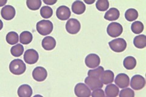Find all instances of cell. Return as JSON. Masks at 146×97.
Wrapping results in <instances>:
<instances>
[{
    "instance_id": "obj_1",
    "label": "cell",
    "mask_w": 146,
    "mask_h": 97,
    "mask_svg": "<svg viewBox=\"0 0 146 97\" xmlns=\"http://www.w3.org/2000/svg\"><path fill=\"white\" fill-rule=\"evenodd\" d=\"M26 69L25 63L20 59H13L9 64V70L13 75H22L25 72Z\"/></svg>"
},
{
    "instance_id": "obj_2",
    "label": "cell",
    "mask_w": 146,
    "mask_h": 97,
    "mask_svg": "<svg viewBox=\"0 0 146 97\" xmlns=\"http://www.w3.org/2000/svg\"><path fill=\"white\" fill-rule=\"evenodd\" d=\"M36 30L39 34L42 35H48L51 33L53 30V24L49 20H41L36 23Z\"/></svg>"
},
{
    "instance_id": "obj_3",
    "label": "cell",
    "mask_w": 146,
    "mask_h": 97,
    "mask_svg": "<svg viewBox=\"0 0 146 97\" xmlns=\"http://www.w3.org/2000/svg\"><path fill=\"white\" fill-rule=\"evenodd\" d=\"M108 44L113 51L117 53L124 52L127 48V43L125 40L121 38L110 41Z\"/></svg>"
},
{
    "instance_id": "obj_4",
    "label": "cell",
    "mask_w": 146,
    "mask_h": 97,
    "mask_svg": "<svg viewBox=\"0 0 146 97\" xmlns=\"http://www.w3.org/2000/svg\"><path fill=\"white\" fill-rule=\"evenodd\" d=\"M122 32L123 27L122 25L116 22H113L109 24L107 29V34L113 38H116L117 36H120Z\"/></svg>"
},
{
    "instance_id": "obj_5",
    "label": "cell",
    "mask_w": 146,
    "mask_h": 97,
    "mask_svg": "<svg viewBox=\"0 0 146 97\" xmlns=\"http://www.w3.org/2000/svg\"><path fill=\"white\" fill-rule=\"evenodd\" d=\"M81 25L79 21L75 18H71L66 23V30L71 35L77 34L80 31Z\"/></svg>"
},
{
    "instance_id": "obj_6",
    "label": "cell",
    "mask_w": 146,
    "mask_h": 97,
    "mask_svg": "<svg viewBox=\"0 0 146 97\" xmlns=\"http://www.w3.org/2000/svg\"><path fill=\"white\" fill-rule=\"evenodd\" d=\"M74 93L77 97H90L91 92L89 87L84 83H78L74 87Z\"/></svg>"
},
{
    "instance_id": "obj_7",
    "label": "cell",
    "mask_w": 146,
    "mask_h": 97,
    "mask_svg": "<svg viewBox=\"0 0 146 97\" xmlns=\"http://www.w3.org/2000/svg\"><path fill=\"white\" fill-rule=\"evenodd\" d=\"M145 85V78L140 75H135L131 78L130 86L133 89L139 90L143 89Z\"/></svg>"
},
{
    "instance_id": "obj_8",
    "label": "cell",
    "mask_w": 146,
    "mask_h": 97,
    "mask_svg": "<svg viewBox=\"0 0 146 97\" xmlns=\"http://www.w3.org/2000/svg\"><path fill=\"white\" fill-rule=\"evenodd\" d=\"M39 55L35 50L31 49L27 50L24 54V59L26 63L34 64L38 61Z\"/></svg>"
},
{
    "instance_id": "obj_9",
    "label": "cell",
    "mask_w": 146,
    "mask_h": 97,
    "mask_svg": "<svg viewBox=\"0 0 146 97\" xmlns=\"http://www.w3.org/2000/svg\"><path fill=\"white\" fill-rule=\"evenodd\" d=\"M85 63L88 68H96L100 63V58L96 54L90 53L86 57Z\"/></svg>"
},
{
    "instance_id": "obj_10",
    "label": "cell",
    "mask_w": 146,
    "mask_h": 97,
    "mask_svg": "<svg viewBox=\"0 0 146 97\" xmlns=\"http://www.w3.org/2000/svg\"><path fill=\"white\" fill-rule=\"evenodd\" d=\"M48 76L47 71L43 67H36L33 72V77L38 82H42L46 80Z\"/></svg>"
},
{
    "instance_id": "obj_11",
    "label": "cell",
    "mask_w": 146,
    "mask_h": 97,
    "mask_svg": "<svg viewBox=\"0 0 146 97\" xmlns=\"http://www.w3.org/2000/svg\"><path fill=\"white\" fill-rule=\"evenodd\" d=\"M115 82L119 88H127L129 86L130 78L125 73H119L116 76L115 80Z\"/></svg>"
},
{
    "instance_id": "obj_12",
    "label": "cell",
    "mask_w": 146,
    "mask_h": 97,
    "mask_svg": "<svg viewBox=\"0 0 146 97\" xmlns=\"http://www.w3.org/2000/svg\"><path fill=\"white\" fill-rule=\"evenodd\" d=\"M85 84L87 85L90 90H95L97 89H101L103 87V83L99 80V78H95L87 77L85 80Z\"/></svg>"
},
{
    "instance_id": "obj_13",
    "label": "cell",
    "mask_w": 146,
    "mask_h": 97,
    "mask_svg": "<svg viewBox=\"0 0 146 97\" xmlns=\"http://www.w3.org/2000/svg\"><path fill=\"white\" fill-rule=\"evenodd\" d=\"M56 15L58 20L62 21L67 20L71 16V11L69 7L65 6H61L57 8Z\"/></svg>"
},
{
    "instance_id": "obj_14",
    "label": "cell",
    "mask_w": 146,
    "mask_h": 97,
    "mask_svg": "<svg viewBox=\"0 0 146 97\" xmlns=\"http://www.w3.org/2000/svg\"><path fill=\"white\" fill-rule=\"evenodd\" d=\"M15 9L12 6L7 5L4 6L1 11L3 18L6 20H11L15 16Z\"/></svg>"
},
{
    "instance_id": "obj_15",
    "label": "cell",
    "mask_w": 146,
    "mask_h": 97,
    "mask_svg": "<svg viewBox=\"0 0 146 97\" xmlns=\"http://www.w3.org/2000/svg\"><path fill=\"white\" fill-rule=\"evenodd\" d=\"M17 93L19 97H31L33 91L29 85L23 84L18 87Z\"/></svg>"
},
{
    "instance_id": "obj_16",
    "label": "cell",
    "mask_w": 146,
    "mask_h": 97,
    "mask_svg": "<svg viewBox=\"0 0 146 97\" xmlns=\"http://www.w3.org/2000/svg\"><path fill=\"white\" fill-rule=\"evenodd\" d=\"M42 45L46 50H52L56 46V41L52 36H46L42 40Z\"/></svg>"
},
{
    "instance_id": "obj_17",
    "label": "cell",
    "mask_w": 146,
    "mask_h": 97,
    "mask_svg": "<svg viewBox=\"0 0 146 97\" xmlns=\"http://www.w3.org/2000/svg\"><path fill=\"white\" fill-rule=\"evenodd\" d=\"M72 11L76 15H82L86 10V6L83 1H76L72 4Z\"/></svg>"
},
{
    "instance_id": "obj_18",
    "label": "cell",
    "mask_w": 146,
    "mask_h": 97,
    "mask_svg": "<svg viewBox=\"0 0 146 97\" xmlns=\"http://www.w3.org/2000/svg\"><path fill=\"white\" fill-rule=\"evenodd\" d=\"M114 77L115 75L114 73L110 70H107L106 71H104L100 75V81H102L103 84H109L112 83L114 81Z\"/></svg>"
},
{
    "instance_id": "obj_19",
    "label": "cell",
    "mask_w": 146,
    "mask_h": 97,
    "mask_svg": "<svg viewBox=\"0 0 146 97\" xmlns=\"http://www.w3.org/2000/svg\"><path fill=\"white\" fill-rule=\"evenodd\" d=\"M120 16V12L116 8H111L106 13L104 18L108 21L117 20Z\"/></svg>"
},
{
    "instance_id": "obj_20",
    "label": "cell",
    "mask_w": 146,
    "mask_h": 97,
    "mask_svg": "<svg viewBox=\"0 0 146 97\" xmlns=\"http://www.w3.org/2000/svg\"><path fill=\"white\" fill-rule=\"evenodd\" d=\"M105 92L108 97H116L119 93V89L115 84H110L106 87Z\"/></svg>"
},
{
    "instance_id": "obj_21",
    "label": "cell",
    "mask_w": 146,
    "mask_h": 97,
    "mask_svg": "<svg viewBox=\"0 0 146 97\" xmlns=\"http://www.w3.org/2000/svg\"><path fill=\"white\" fill-rule=\"evenodd\" d=\"M134 46L136 48L142 49L146 47V36L139 35L136 36L133 40Z\"/></svg>"
},
{
    "instance_id": "obj_22",
    "label": "cell",
    "mask_w": 146,
    "mask_h": 97,
    "mask_svg": "<svg viewBox=\"0 0 146 97\" xmlns=\"http://www.w3.org/2000/svg\"><path fill=\"white\" fill-rule=\"evenodd\" d=\"M33 36L30 32L24 31L20 35V41L23 44H28L33 41Z\"/></svg>"
},
{
    "instance_id": "obj_23",
    "label": "cell",
    "mask_w": 146,
    "mask_h": 97,
    "mask_svg": "<svg viewBox=\"0 0 146 97\" xmlns=\"http://www.w3.org/2000/svg\"><path fill=\"white\" fill-rule=\"evenodd\" d=\"M136 63V59L131 56L127 57L123 61L124 66L127 70H132V69L135 68Z\"/></svg>"
},
{
    "instance_id": "obj_24",
    "label": "cell",
    "mask_w": 146,
    "mask_h": 97,
    "mask_svg": "<svg viewBox=\"0 0 146 97\" xmlns=\"http://www.w3.org/2000/svg\"><path fill=\"white\" fill-rule=\"evenodd\" d=\"M138 17V12L135 9H129L125 13V18L128 21H133Z\"/></svg>"
},
{
    "instance_id": "obj_25",
    "label": "cell",
    "mask_w": 146,
    "mask_h": 97,
    "mask_svg": "<svg viewBox=\"0 0 146 97\" xmlns=\"http://www.w3.org/2000/svg\"><path fill=\"white\" fill-rule=\"evenodd\" d=\"M7 43L11 45L17 44L19 41V36L17 32H10L6 35Z\"/></svg>"
},
{
    "instance_id": "obj_26",
    "label": "cell",
    "mask_w": 146,
    "mask_h": 97,
    "mask_svg": "<svg viewBox=\"0 0 146 97\" xmlns=\"http://www.w3.org/2000/svg\"><path fill=\"white\" fill-rule=\"evenodd\" d=\"M24 52V48L22 44H17L12 47L11 49V53L15 57H19Z\"/></svg>"
},
{
    "instance_id": "obj_27",
    "label": "cell",
    "mask_w": 146,
    "mask_h": 97,
    "mask_svg": "<svg viewBox=\"0 0 146 97\" xmlns=\"http://www.w3.org/2000/svg\"><path fill=\"white\" fill-rule=\"evenodd\" d=\"M131 31L135 34H140L144 30V24L139 21H135L131 26Z\"/></svg>"
},
{
    "instance_id": "obj_28",
    "label": "cell",
    "mask_w": 146,
    "mask_h": 97,
    "mask_svg": "<svg viewBox=\"0 0 146 97\" xmlns=\"http://www.w3.org/2000/svg\"><path fill=\"white\" fill-rule=\"evenodd\" d=\"M26 5L30 10L36 11L38 10L42 6V1L41 0H27Z\"/></svg>"
},
{
    "instance_id": "obj_29",
    "label": "cell",
    "mask_w": 146,
    "mask_h": 97,
    "mask_svg": "<svg viewBox=\"0 0 146 97\" xmlns=\"http://www.w3.org/2000/svg\"><path fill=\"white\" fill-rule=\"evenodd\" d=\"M104 71V68L102 66L98 67L94 69H91V70L88 71V75L89 77L95 78H99L100 75Z\"/></svg>"
},
{
    "instance_id": "obj_30",
    "label": "cell",
    "mask_w": 146,
    "mask_h": 97,
    "mask_svg": "<svg viewBox=\"0 0 146 97\" xmlns=\"http://www.w3.org/2000/svg\"><path fill=\"white\" fill-rule=\"evenodd\" d=\"M53 14V11L52 8L48 6L42 7L40 9V15L44 19H48L51 18Z\"/></svg>"
},
{
    "instance_id": "obj_31",
    "label": "cell",
    "mask_w": 146,
    "mask_h": 97,
    "mask_svg": "<svg viewBox=\"0 0 146 97\" xmlns=\"http://www.w3.org/2000/svg\"><path fill=\"white\" fill-rule=\"evenodd\" d=\"M96 6L99 11H106L109 8V2L108 0H98L96 2Z\"/></svg>"
},
{
    "instance_id": "obj_32",
    "label": "cell",
    "mask_w": 146,
    "mask_h": 97,
    "mask_svg": "<svg viewBox=\"0 0 146 97\" xmlns=\"http://www.w3.org/2000/svg\"><path fill=\"white\" fill-rule=\"evenodd\" d=\"M119 92V97H135V92L130 88L122 89Z\"/></svg>"
},
{
    "instance_id": "obj_33",
    "label": "cell",
    "mask_w": 146,
    "mask_h": 97,
    "mask_svg": "<svg viewBox=\"0 0 146 97\" xmlns=\"http://www.w3.org/2000/svg\"><path fill=\"white\" fill-rule=\"evenodd\" d=\"M92 97H106L105 93L102 89H97L93 91L91 94Z\"/></svg>"
},
{
    "instance_id": "obj_34",
    "label": "cell",
    "mask_w": 146,
    "mask_h": 97,
    "mask_svg": "<svg viewBox=\"0 0 146 97\" xmlns=\"http://www.w3.org/2000/svg\"><path fill=\"white\" fill-rule=\"evenodd\" d=\"M43 2L46 5H54V4L57 2V0H43Z\"/></svg>"
},
{
    "instance_id": "obj_35",
    "label": "cell",
    "mask_w": 146,
    "mask_h": 97,
    "mask_svg": "<svg viewBox=\"0 0 146 97\" xmlns=\"http://www.w3.org/2000/svg\"><path fill=\"white\" fill-rule=\"evenodd\" d=\"M7 0H0V7L4 6L7 3Z\"/></svg>"
},
{
    "instance_id": "obj_36",
    "label": "cell",
    "mask_w": 146,
    "mask_h": 97,
    "mask_svg": "<svg viewBox=\"0 0 146 97\" xmlns=\"http://www.w3.org/2000/svg\"><path fill=\"white\" fill-rule=\"evenodd\" d=\"M84 2L86 4H93L95 2V0H91V1H87V0H84Z\"/></svg>"
},
{
    "instance_id": "obj_37",
    "label": "cell",
    "mask_w": 146,
    "mask_h": 97,
    "mask_svg": "<svg viewBox=\"0 0 146 97\" xmlns=\"http://www.w3.org/2000/svg\"><path fill=\"white\" fill-rule=\"evenodd\" d=\"M3 22L1 20H0V30L3 29Z\"/></svg>"
},
{
    "instance_id": "obj_38",
    "label": "cell",
    "mask_w": 146,
    "mask_h": 97,
    "mask_svg": "<svg viewBox=\"0 0 146 97\" xmlns=\"http://www.w3.org/2000/svg\"><path fill=\"white\" fill-rule=\"evenodd\" d=\"M34 97H43V96L40 95H35L34 96Z\"/></svg>"
},
{
    "instance_id": "obj_39",
    "label": "cell",
    "mask_w": 146,
    "mask_h": 97,
    "mask_svg": "<svg viewBox=\"0 0 146 97\" xmlns=\"http://www.w3.org/2000/svg\"><path fill=\"white\" fill-rule=\"evenodd\" d=\"M107 97H108V96H107Z\"/></svg>"
}]
</instances>
